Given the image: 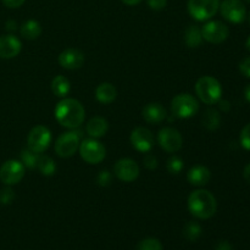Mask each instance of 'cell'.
Instances as JSON below:
<instances>
[{
  "label": "cell",
  "instance_id": "1",
  "mask_svg": "<svg viewBox=\"0 0 250 250\" xmlns=\"http://www.w3.org/2000/svg\"><path fill=\"white\" fill-rule=\"evenodd\" d=\"M55 119L62 127L68 129L78 128L83 124L85 117V110L78 100L72 98H63L56 104Z\"/></svg>",
  "mask_w": 250,
  "mask_h": 250
},
{
  "label": "cell",
  "instance_id": "2",
  "mask_svg": "<svg viewBox=\"0 0 250 250\" xmlns=\"http://www.w3.org/2000/svg\"><path fill=\"white\" fill-rule=\"evenodd\" d=\"M188 210L197 219H210L216 214V198L209 190L199 188V189L190 193L189 197H188Z\"/></svg>",
  "mask_w": 250,
  "mask_h": 250
},
{
  "label": "cell",
  "instance_id": "3",
  "mask_svg": "<svg viewBox=\"0 0 250 250\" xmlns=\"http://www.w3.org/2000/svg\"><path fill=\"white\" fill-rule=\"evenodd\" d=\"M195 93L204 104H217L222 97L221 83L212 76H203L195 83Z\"/></svg>",
  "mask_w": 250,
  "mask_h": 250
},
{
  "label": "cell",
  "instance_id": "4",
  "mask_svg": "<svg viewBox=\"0 0 250 250\" xmlns=\"http://www.w3.org/2000/svg\"><path fill=\"white\" fill-rule=\"evenodd\" d=\"M171 111L177 119H189L195 116L199 111V103L188 93L177 94L171 100Z\"/></svg>",
  "mask_w": 250,
  "mask_h": 250
},
{
  "label": "cell",
  "instance_id": "5",
  "mask_svg": "<svg viewBox=\"0 0 250 250\" xmlns=\"http://www.w3.org/2000/svg\"><path fill=\"white\" fill-rule=\"evenodd\" d=\"M220 9V0H188V12L197 21H208Z\"/></svg>",
  "mask_w": 250,
  "mask_h": 250
},
{
  "label": "cell",
  "instance_id": "6",
  "mask_svg": "<svg viewBox=\"0 0 250 250\" xmlns=\"http://www.w3.org/2000/svg\"><path fill=\"white\" fill-rule=\"evenodd\" d=\"M78 150H80L81 158L90 165L100 164L106 156L105 146H103L102 142L95 138L84 139L83 142H81Z\"/></svg>",
  "mask_w": 250,
  "mask_h": 250
},
{
  "label": "cell",
  "instance_id": "7",
  "mask_svg": "<svg viewBox=\"0 0 250 250\" xmlns=\"http://www.w3.org/2000/svg\"><path fill=\"white\" fill-rule=\"evenodd\" d=\"M51 143V132L48 127L43 125L34 126L31 129L27 138V144H28L29 150L34 151L37 154H42L49 148Z\"/></svg>",
  "mask_w": 250,
  "mask_h": 250
},
{
  "label": "cell",
  "instance_id": "8",
  "mask_svg": "<svg viewBox=\"0 0 250 250\" xmlns=\"http://www.w3.org/2000/svg\"><path fill=\"white\" fill-rule=\"evenodd\" d=\"M81 144L80 134L77 132H65L58 137L55 142V151L60 158H71L78 150Z\"/></svg>",
  "mask_w": 250,
  "mask_h": 250
},
{
  "label": "cell",
  "instance_id": "9",
  "mask_svg": "<svg viewBox=\"0 0 250 250\" xmlns=\"http://www.w3.org/2000/svg\"><path fill=\"white\" fill-rule=\"evenodd\" d=\"M26 167L19 160H7L0 167V181L6 186H15L21 182Z\"/></svg>",
  "mask_w": 250,
  "mask_h": 250
},
{
  "label": "cell",
  "instance_id": "10",
  "mask_svg": "<svg viewBox=\"0 0 250 250\" xmlns=\"http://www.w3.org/2000/svg\"><path fill=\"white\" fill-rule=\"evenodd\" d=\"M220 12L231 23H242L247 17L246 5L242 0H224L220 2Z\"/></svg>",
  "mask_w": 250,
  "mask_h": 250
},
{
  "label": "cell",
  "instance_id": "11",
  "mask_svg": "<svg viewBox=\"0 0 250 250\" xmlns=\"http://www.w3.org/2000/svg\"><path fill=\"white\" fill-rule=\"evenodd\" d=\"M158 142L161 149L167 153H177L183 146V138L180 132L172 127H164L158 133Z\"/></svg>",
  "mask_w": 250,
  "mask_h": 250
},
{
  "label": "cell",
  "instance_id": "12",
  "mask_svg": "<svg viewBox=\"0 0 250 250\" xmlns=\"http://www.w3.org/2000/svg\"><path fill=\"white\" fill-rule=\"evenodd\" d=\"M203 39L211 44H221L229 36L227 24L221 21H209L202 28Z\"/></svg>",
  "mask_w": 250,
  "mask_h": 250
},
{
  "label": "cell",
  "instance_id": "13",
  "mask_svg": "<svg viewBox=\"0 0 250 250\" xmlns=\"http://www.w3.org/2000/svg\"><path fill=\"white\" fill-rule=\"evenodd\" d=\"M139 172V166L138 164L134 160L128 158L120 159L116 161L114 166V173L120 181L126 183H131L138 178Z\"/></svg>",
  "mask_w": 250,
  "mask_h": 250
},
{
  "label": "cell",
  "instance_id": "14",
  "mask_svg": "<svg viewBox=\"0 0 250 250\" xmlns=\"http://www.w3.org/2000/svg\"><path fill=\"white\" fill-rule=\"evenodd\" d=\"M131 144L139 153H149L154 146V136L150 129L146 127H137L132 131Z\"/></svg>",
  "mask_w": 250,
  "mask_h": 250
},
{
  "label": "cell",
  "instance_id": "15",
  "mask_svg": "<svg viewBox=\"0 0 250 250\" xmlns=\"http://www.w3.org/2000/svg\"><path fill=\"white\" fill-rule=\"evenodd\" d=\"M85 61L84 54L81 50L75 48H68L63 50L62 53L59 55V63L62 68L66 70H77L83 66Z\"/></svg>",
  "mask_w": 250,
  "mask_h": 250
},
{
  "label": "cell",
  "instance_id": "16",
  "mask_svg": "<svg viewBox=\"0 0 250 250\" xmlns=\"http://www.w3.org/2000/svg\"><path fill=\"white\" fill-rule=\"evenodd\" d=\"M22 43L12 34L0 37V59H14L21 53Z\"/></svg>",
  "mask_w": 250,
  "mask_h": 250
},
{
  "label": "cell",
  "instance_id": "17",
  "mask_svg": "<svg viewBox=\"0 0 250 250\" xmlns=\"http://www.w3.org/2000/svg\"><path fill=\"white\" fill-rule=\"evenodd\" d=\"M187 180L194 187L203 188L211 180V172H210V170L207 166L195 165L188 171Z\"/></svg>",
  "mask_w": 250,
  "mask_h": 250
},
{
  "label": "cell",
  "instance_id": "18",
  "mask_svg": "<svg viewBox=\"0 0 250 250\" xmlns=\"http://www.w3.org/2000/svg\"><path fill=\"white\" fill-rule=\"evenodd\" d=\"M142 116L148 124L158 125L166 119V109L160 103H149L142 110Z\"/></svg>",
  "mask_w": 250,
  "mask_h": 250
},
{
  "label": "cell",
  "instance_id": "19",
  "mask_svg": "<svg viewBox=\"0 0 250 250\" xmlns=\"http://www.w3.org/2000/svg\"><path fill=\"white\" fill-rule=\"evenodd\" d=\"M107 129H109V122L102 116L92 117L85 125V131L90 138H102L107 133Z\"/></svg>",
  "mask_w": 250,
  "mask_h": 250
},
{
  "label": "cell",
  "instance_id": "20",
  "mask_svg": "<svg viewBox=\"0 0 250 250\" xmlns=\"http://www.w3.org/2000/svg\"><path fill=\"white\" fill-rule=\"evenodd\" d=\"M117 97V90L115 88L114 84L109 82H103L95 89V98L99 103L104 105L111 104L112 102H115Z\"/></svg>",
  "mask_w": 250,
  "mask_h": 250
},
{
  "label": "cell",
  "instance_id": "21",
  "mask_svg": "<svg viewBox=\"0 0 250 250\" xmlns=\"http://www.w3.org/2000/svg\"><path fill=\"white\" fill-rule=\"evenodd\" d=\"M51 90L59 98H66L71 90V83L65 76H55L51 81Z\"/></svg>",
  "mask_w": 250,
  "mask_h": 250
},
{
  "label": "cell",
  "instance_id": "22",
  "mask_svg": "<svg viewBox=\"0 0 250 250\" xmlns=\"http://www.w3.org/2000/svg\"><path fill=\"white\" fill-rule=\"evenodd\" d=\"M202 124L208 131H216L221 126V116L216 109H208L203 114Z\"/></svg>",
  "mask_w": 250,
  "mask_h": 250
},
{
  "label": "cell",
  "instance_id": "23",
  "mask_svg": "<svg viewBox=\"0 0 250 250\" xmlns=\"http://www.w3.org/2000/svg\"><path fill=\"white\" fill-rule=\"evenodd\" d=\"M21 36L28 41H34L42 34V26L36 20H28L21 26Z\"/></svg>",
  "mask_w": 250,
  "mask_h": 250
},
{
  "label": "cell",
  "instance_id": "24",
  "mask_svg": "<svg viewBox=\"0 0 250 250\" xmlns=\"http://www.w3.org/2000/svg\"><path fill=\"white\" fill-rule=\"evenodd\" d=\"M202 29L198 26H189L185 32V43L188 48H199L202 45Z\"/></svg>",
  "mask_w": 250,
  "mask_h": 250
},
{
  "label": "cell",
  "instance_id": "25",
  "mask_svg": "<svg viewBox=\"0 0 250 250\" xmlns=\"http://www.w3.org/2000/svg\"><path fill=\"white\" fill-rule=\"evenodd\" d=\"M37 168H38L39 172L43 176H46V177H50L55 173L56 171V165L55 161L48 155H38V160H37Z\"/></svg>",
  "mask_w": 250,
  "mask_h": 250
},
{
  "label": "cell",
  "instance_id": "26",
  "mask_svg": "<svg viewBox=\"0 0 250 250\" xmlns=\"http://www.w3.org/2000/svg\"><path fill=\"white\" fill-rule=\"evenodd\" d=\"M182 234L187 241L195 242L202 236V227H200V225L197 221H188L183 226Z\"/></svg>",
  "mask_w": 250,
  "mask_h": 250
},
{
  "label": "cell",
  "instance_id": "27",
  "mask_svg": "<svg viewBox=\"0 0 250 250\" xmlns=\"http://www.w3.org/2000/svg\"><path fill=\"white\" fill-rule=\"evenodd\" d=\"M39 154L34 153V151L29 150V149H26V150H22L21 153V163L23 164L24 167L27 168H36L37 166V160H38Z\"/></svg>",
  "mask_w": 250,
  "mask_h": 250
},
{
  "label": "cell",
  "instance_id": "28",
  "mask_svg": "<svg viewBox=\"0 0 250 250\" xmlns=\"http://www.w3.org/2000/svg\"><path fill=\"white\" fill-rule=\"evenodd\" d=\"M183 167H185V163L180 156H171L166 163V168L171 175H178V173L182 172Z\"/></svg>",
  "mask_w": 250,
  "mask_h": 250
},
{
  "label": "cell",
  "instance_id": "29",
  "mask_svg": "<svg viewBox=\"0 0 250 250\" xmlns=\"http://www.w3.org/2000/svg\"><path fill=\"white\" fill-rule=\"evenodd\" d=\"M137 250H163V244L159 239L150 237L139 242Z\"/></svg>",
  "mask_w": 250,
  "mask_h": 250
},
{
  "label": "cell",
  "instance_id": "30",
  "mask_svg": "<svg viewBox=\"0 0 250 250\" xmlns=\"http://www.w3.org/2000/svg\"><path fill=\"white\" fill-rule=\"evenodd\" d=\"M239 142H241V146H243L246 150H250V124L246 125L243 127V129L241 131L239 134Z\"/></svg>",
  "mask_w": 250,
  "mask_h": 250
},
{
  "label": "cell",
  "instance_id": "31",
  "mask_svg": "<svg viewBox=\"0 0 250 250\" xmlns=\"http://www.w3.org/2000/svg\"><path fill=\"white\" fill-rule=\"evenodd\" d=\"M112 181V175L107 170L100 171L99 175L97 176V183L100 187H107V186L111 185Z\"/></svg>",
  "mask_w": 250,
  "mask_h": 250
},
{
  "label": "cell",
  "instance_id": "32",
  "mask_svg": "<svg viewBox=\"0 0 250 250\" xmlns=\"http://www.w3.org/2000/svg\"><path fill=\"white\" fill-rule=\"evenodd\" d=\"M14 199H15V193L11 188H9V186H7V188H5V189H2L1 192H0V203H1V204L4 205L11 204Z\"/></svg>",
  "mask_w": 250,
  "mask_h": 250
},
{
  "label": "cell",
  "instance_id": "33",
  "mask_svg": "<svg viewBox=\"0 0 250 250\" xmlns=\"http://www.w3.org/2000/svg\"><path fill=\"white\" fill-rule=\"evenodd\" d=\"M143 164L148 170H155L158 167V159L153 154L146 153V155L143 158Z\"/></svg>",
  "mask_w": 250,
  "mask_h": 250
},
{
  "label": "cell",
  "instance_id": "34",
  "mask_svg": "<svg viewBox=\"0 0 250 250\" xmlns=\"http://www.w3.org/2000/svg\"><path fill=\"white\" fill-rule=\"evenodd\" d=\"M146 4L150 7L151 10H155V11H160L164 10L167 5V0H146Z\"/></svg>",
  "mask_w": 250,
  "mask_h": 250
},
{
  "label": "cell",
  "instance_id": "35",
  "mask_svg": "<svg viewBox=\"0 0 250 250\" xmlns=\"http://www.w3.org/2000/svg\"><path fill=\"white\" fill-rule=\"evenodd\" d=\"M239 71L247 78H250V56H247L239 62Z\"/></svg>",
  "mask_w": 250,
  "mask_h": 250
},
{
  "label": "cell",
  "instance_id": "36",
  "mask_svg": "<svg viewBox=\"0 0 250 250\" xmlns=\"http://www.w3.org/2000/svg\"><path fill=\"white\" fill-rule=\"evenodd\" d=\"M1 1L6 7H10V9H17V7L22 6L26 0H1Z\"/></svg>",
  "mask_w": 250,
  "mask_h": 250
},
{
  "label": "cell",
  "instance_id": "37",
  "mask_svg": "<svg viewBox=\"0 0 250 250\" xmlns=\"http://www.w3.org/2000/svg\"><path fill=\"white\" fill-rule=\"evenodd\" d=\"M215 250H234L232 244L227 241H221L219 244L216 246V249Z\"/></svg>",
  "mask_w": 250,
  "mask_h": 250
},
{
  "label": "cell",
  "instance_id": "38",
  "mask_svg": "<svg viewBox=\"0 0 250 250\" xmlns=\"http://www.w3.org/2000/svg\"><path fill=\"white\" fill-rule=\"evenodd\" d=\"M219 104H220L219 105L220 110H222L224 112L229 111V109H231V103L227 102V100H220Z\"/></svg>",
  "mask_w": 250,
  "mask_h": 250
},
{
  "label": "cell",
  "instance_id": "39",
  "mask_svg": "<svg viewBox=\"0 0 250 250\" xmlns=\"http://www.w3.org/2000/svg\"><path fill=\"white\" fill-rule=\"evenodd\" d=\"M243 177H244V180L247 181V183H248V185H250V164H248V165H247L246 167H244Z\"/></svg>",
  "mask_w": 250,
  "mask_h": 250
},
{
  "label": "cell",
  "instance_id": "40",
  "mask_svg": "<svg viewBox=\"0 0 250 250\" xmlns=\"http://www.w3.org/2000/svg\"><path fill=\"white\" fill-rule=\"evenodd\" d=\"M121 1L124 2V4L129 5V6H133V5H138L142 0H121Z\"/></svg>",
  "mask_w": 250,
  "mask_h": 250
},
{
  "label": "cell",
  "instance_id": "41",
  "mask_svg": "<svg viewBox=\"0 0 250 250\" xmlns=\"http://www.w3.org/2000/svg\"><path fill=\"white\" fill-rule=\"evenodd\" d=\"M244 97H246V99L250 103V84L247 85V88L244 89Z\"/></svg>",
  "mask_w": 250,
  "mask_h": 250
},
{
  "label": "cell",
  "instance_id": "42",
  "mask_svg": "<svg viewBox=\"0 0 250 250\" xmlns=\"http://www.w3.org/2000/svg\"><path fill=\"white\" fill-rule=\"evenodd\" d=\"M15 26H16V23H15L14 21H9L6 23V29H10V31H14Z\"/></svg>",
  "mask_w": 250,
  "mask_h": 250
},
{
  "label": "cell",
  "instance_id": "43",
  "mask_svg": "<svg viewBox=\"0 0 250 250\" xmlns=\"http://www.w3.org/2000/svg\"><path fill=\"white\" fill-rule=\"evenodd\" d=\"M246 48L250 51V36L248 37V39H247V42H246Z\"/></svg>",
  "mask_w": 250,
  "mask_h": 250
},
{
  "label": "cell",
  "instance_id": "44",
  "mask_svg": "<svg viewBox=\"0 0 250 250\" xmlns=\"http://www.w3.org/2000/svg\"><path fill=\"white\" fill-rule=\"evenodd\" d=\"M248 21H249V23H250V12H249V16H248Z\"/></svg>",
  "mask_w": 250,
  "mask_h": 250
},
{
  "label": "cell",
  "instance_id": "45",
  "mask_svg": "<svg viewBox=\"0 0 250 250\" xmlns=\"http://www.w3.org/2000/svg\"><path fill=\"white\" fill-rule=\"evenodd\" d=\"M244 1H247V2H249V4H250V0H244Z\"/></svg>",
  "mask_w": 250,
  "mask_h": 250
}]
</instances>
